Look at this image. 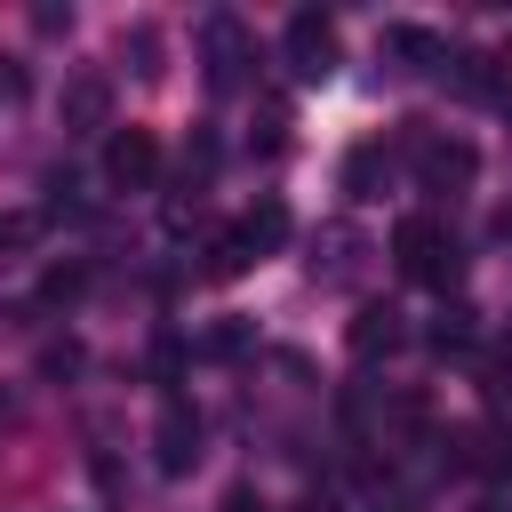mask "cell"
<instances>
[{
    "label": "cell",
    "instance_id": "12",
    "mask_svg": "<svg viewBox=\"0 0 512 512\" xmlns=\"http://www.w3.org/2000/svg\"><path fill=\"white\" fill-rule=\"evenodd\" d=\"M392 64H440L448 48H440V32H424V24H384V40H376Z\"/></svg>",
    "mask_w": 512,
    "mask_h": 512
},
{
    "label": "cell",
    "instance_id": "15",
    "mask_svg": "<svg viewBox=\"0 0 512 512\" xmlns=\"http://www.w3.org/2000/svg\"><path fill=\"white\" fill-rule=\"evenodd\" d=\"M464 464H480V472H512V424H480V432H464Z\"/></svg>",
    "mask_w": 512,
    "mask_h": 512
},
{
    "label": "cell",
    "instance_id": "18",
    "mask_svg": "<svg viewBox=\"0 0 512 512\" xmlns=\"http://www.w3.org/2000/svg\"><path fill=\"white\" fill-rule=\"evenodd\" d=\"M248 344H256V328H248V320H232V312H224V320L200 336V352H208V360H240Z\"/></svg>",
    "mask_w": 512,
    "mask_h": 512
},
{
    "label": "cell",
    "instance_id": "13",
    "mask_svg": "<svg viewBox=\"0 0 512 512\" xmlns=\"http://www.w3.org/2000/svg\"><path fill=\"white\" fill-rule=\"evenodd\" d=\"M40 232H48L40 208H0V264H24L40 248Z\"/></svg>",
    "mask_w": 512,
    "mask_h": 512
},
{
    "label": "cell",
    "instance_id": "23",
    "mask_svg": "<svg viewBox=\"0 0 512 512\" xmlns=\"http://www.w3.org/2000/svg\"><path fill=\"white\" fill-rule=\"evenodd\" d=\"M488 104L512 120V56H496V72H488Z\"/></svg>",
    "mask_w": 512,
    "mask_h": 512
},
{
    "label": "cell",
    "instance_id": "17",
    "mask_svg": "<svg viewBox=\"0 0 512 512\" xmlns=\"http://www.w3.org/2000/svg\"><path fill=\"white\" fill-rule=\"evenodd\" d=\"M472 320H480L472 304H440L432 328H424V344H432V352H464V344H472Z\"/></svg>",
    "mask_w": 512,
    "mask_h": 512
},
{
    "label": "cell",
    "instance_id": "7",
    "mask_svg": "<svg viewBox=\"0 0 512 512\" xmlns=\"http://www.w3.org/2000/svg\"><path fill=\"white\" fill-rule=\"evenodd\" d=\"M56 112H64V136H112V80L104 72H72Z\"/></svg>",
    "mask_w": 512,
    "mask_h": 512
},
{
    "label": "cell",
    "instance_id": "19",
    "mask_svg": "<svg viewBox=\"0 0 512 512\" xmlns=\"http://www.w3.org/2000/svg\"><path fill=\"white\" fill-rule=\"evenodd\" d=\"M288 144V96H264L256 104V152H280Z\"/></svg>",
    "mask_w": 512,
    "mask_h": 512
},
{
    "label": "cell",
    "instance_id": "25",
    "mask_svg": "<svg viewBox=\"0 0 512 512\" xmlns=\"http://www.w3.org/2000/svg\"><path fill=\"white\" fill-rule=\"evenodd\" d=\"M496 240H512V208H496Z\"/></svg>",
    "mask_w": 512,
    "mask_h": 512
},
{
    "label": "cell",
    "instance_id": "8",
    "mask_svg": "<svg viewBox=\"0 0 512 512\" xmlns=\"http://www.w3.org/2000/svg\"><path fill=\"white\" fill-rule=\"evenodd\" d=\"M400 344H408L400 304H360V312H352V328H344V352H352V360H392Z\"/></svg>",
    "mask_w": 512,
    "mask_h": 512
},
{
    "label": "cell",
    "instance_id": "20",
    "mask_svg": "<svg viewBox=\"0 0 512 512\" xmlns=\"http://www.w3.org/2000/svg\"><path fill=\"white\" fill-rule=\"evenodd\" d=\"M248 264H256V256H248V240H240V232H224V240L208 248V280H240Z\"/></svg>",
    "mask_w": 512,
    "mask_h": 512
},
{
    "label": "cell",
    "instance_id": "5",
    "mask_svg": "<svg viewBox=\"0 0 512 512\" xmlns=\"http://www.w3.org/2000/svg\"><path fill=\"white\" fill-rule=\"evenodd\" d=\"M152 464L168 472V480H184L192 464H200V416H192V400L176 392V400H160V424H152Z\"/></svg>",
    "mask_w": 512,
    "mask_h": 512
},
{
    "label": "cell",
    "instance_id": "9",
    "mask_svg": "<svg viewBox=\"0 0 512 512\" xmlns=\"http://www.w3.org/2000/svg\"><path fill=\"white\" fill-rule=\"evenodd\" d=\"M360 256H368V240H360L352 224H320V232H312V280H320V288H344V280L360 272Z\"/></svg>",
    "mask_w": 512,
    "mask_h": 512
},
{
    "label": "cell",
    "instance_id": "1",
    "mask_svg": "<svg viewBox=\"0 0 512 512\" xmlns=\"http://www.w3.org/2000/svg\"><path fill=\"white\" fill-rule=\"evenodd\" d=\"M392 264H400L408 280H424V288H456L464 248H456V232H448L440 216H400V224H392Z\"/></svg>",
    "mask_w": 512,
    "mask_h": 512
},
{
    "label": "cell",
    "instance_id": "16",
    "mask_svg": "<svg viewBox=\"0 0 512 512\" xmlns=\"http://www.w3.org/2000/svg\"><path fill=\"white\" fill-rule=\"evenodd\" d=\"M120 56H128L136 80H160V72H168V64H160V24H128V32H120Z\"/></svg>",
    "mask_w": 512,
    "mask_h": 512
},
{
    "label": "cell",
    "instance_id": "4",
    "mask_svg": "<svg viewBox=\"0 0 512 512\" xmlns=\"http://www.w3.org/2000/svg\"><path fill=\"white\" fill-rule=\"evenodd\" d=\"M104 184H112V192H152V184H160V136L136 128V120L112 128V136H104Z\"/></svg>",
    "mask_w": 512,
    "mask_h": 512
},
{
    "label": "cell",
    "instance_id": "10",
    "mask_svg": "<svg viewBox=\"0 0 512 512\" xmlns=\"http://www.w3.org/2000/svg\"><path fill=\"white\" fill-rule=\"evenodd\" d=\"M384 184H392V152L384 144H352L344 152V200H384Z\"/></svg>",
    "mask_w": 512,
    "mask_h": 512
},
{
    "label": "cell",
    "instance_id": "3",
    "mask_svg": "<svg viewBox=\"0 0 512 512\" xmlns=\"http://www.w3.org/2000/svg\"><path fill=\"white\" fill-rule=\"evenodd\" d=\"M408 152H416V184L440 192V200H456V192L472 184V168H480V152H472L464 136H440V128H416Z\"/></svg>",
    "mask_w": 512,
    "mask_h": 512
},
{
    "label": "cell",
    "instance_id": "2",
    "mask_svg": "<svg viewBox=\"0 0 512 512\" xmlns=\"http://www.w3.org/2000/svg\"><path fill=\"white\" fill-rule=\"evenodd\" d=\"M280 56H288V72H296L304 88H320V80L336 72V16H320V8H296V16L280 24Z\"/></svg>",
    "mask_w": 512,
    "mask_h": 512
},
{
    "label": "cell",
    "instance_id": "14",
    "mask_svg": "<svg viewBox=\"0 0 512 512\" xmlns=\"http://www.w3.org/2000/svg\"><path fill=\"white\" fill-rule=\"evenodd\" d=\"M440 72H448V88H456V96H488L496 56H488V48H448V56H440Z\"/></svg>",
    "mask_w": 512,
    "mask_h": 512
},
{
    "label": "cell",
    "instance_id": "24",
    "mask_svg": "<svg viewBox=\"0 0 512 512\" xmlns=\"http://www.w3.org/2000/svg\"><path fill=\"white\" fill-rule=\"evenodd\" d=\"M224 512H264V496H256V488H232V496H224Z\"/></svg>",
    "mask_w": 512,
    "mask_h": 512
},
{
    "label": "cell",
    "instance_id": "21",
    "mask_svg": "<svg viewBox=\"0 0 512 512\" xmlns=\"http://www.w3.org/2000/svg\"><path fill=\"white\" fill-rule=\"evenodd\" d=\"M152 384L176 400V384H184V344L176 336H152Z\"/></svg>",
    "mask_w": 512,
    "mask_h": 512
},
{
    "label": "cell",
    "instance_id": "6",
    "mask_svg": "<svg viewBox=\"0 0 512 512\" xmlns=\"http://www.w3.org/2000/svg\"><path fill=\"white\" fill-rule=\"evenodd\" d=\"M200 48H208V88L224 96V88H240L248 80V64H256V48H248V32H240V16H208L200 24Z\"/></svg>",
    "mask_w": 512,
    "mask_h": 512
},
{
    "label": "cell",
    "instance_id": "22",
    "mask_svg": "<svg viewBox=\"0 0 512 512\" xmlns=\"http://www.w3.org/2000/svg\"><path fill=\"white\" fill-rule=\"evenodd\" d=\"M80 288H88V272H80V264H56V272L40 280V304H48V312H64V304H72Z\"/></svg>",
    "mask_w": 512,
    "mask_h": 512
},
{
    "label": "cell",
    "instance_id": "11",
    "mask_svg": "<svg viewBox=\"0 0 512 512\" xmlns=\"http://www.w3.org/2000/svg\"><path fill=\"white\" fill-rule=\"evenodd\" d=\"M232 232L248 240V256H272V248H288V200H272V192H264V200H256V208L232 224Z\"/></svg>",
    "mask_w": 512,
    "mask_h": 512
}]
</instances>
